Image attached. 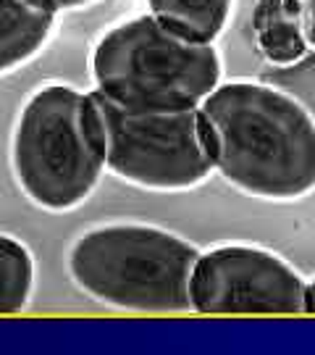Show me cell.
Returning <instances> with one entry per match:
<instances>
[{
  "label": "cell",
  "instance_id": "1",
  "mask_svg": "<svg viewBox=\"0 0 315 355\" xmlns=\"http://www.w3.org/2000/svg\"><path fill=\"white\" fill-rule=\"evenodd\" d=\"M215 177L244 198L300 203L315 195V114L260 79H224L200 105Z\"/></svg>",
  "mask_w": 315,
  "mask_h": 355
},
{
  "label": "cell",
  "instance_id": "2",
  "mask_svg": "<svg viewBox=\"0 0 315 355\" xmlns=\"http://www.w3.org/2000/svg\"><path fill=\"white\" fill-rule=\"evenodd\" d=\"M200 250L174 229L116 218L76 234L66 250V274L105 311L192 313V274Z\"/></svg>",
  "mask_w": 315,
  "mask_h": 355
},
{
  "label": "cell",
  "instance_id": "3",
  "mask_svg": "<svg viewBox=\"0 0 315 355\" xmlns=\"http://www.w3.org/2000/svg\"><path fill=\"white\" fill-rule=\"evenodd\" d=\"M8 166L19 192L45 214H74L92 200L108 166L89 89L63 79L39 82L13 116Z\"/></svg>",
  "mask_w": 315,
  "mask_h": 355
},
{
  "label": "cell",
  "instance_id": "4",
  "mask_svg": "<svg viewBox=\"0 0 315 355\" xmlns=\"http://www.w3.org/2000/svg\"><path fill=\"white\" fill-rule=\"evenodd\" d=\"M92 87L126 103L200 108L224 82L215 42L187 37L150 11L116 21L89 48Z\"/></svg>",
  "mask_w": 315,
  "mask_h": 355
},
{
  "label": "cell",
  "instance_id": "5",
  "mask_svg": "<svg viewBox=\"0 0 315 355\" xmlns=\"http://www.w3.org/2000/svg\"><path fill=\"white\" fill-rule=\"evenodd\" d=\"M108 174L158 195L200 190L215 177L200 108L142 105L89 89Z\"/></svg>",
  "mask_w": 315,
  "mask_h": 355
},
{
  "label": "cell",
  "instance_id": "6",
  "mask_svg": "<svg viewBox=\"0 0 315 355\" xmlns=\"http://www.w3.org/2000/svg\"><path fill=\"white\" fill-rule=\"evenodd\" d=\"M192 313L200 316H303L307 277L289 258L258 242L202 248L192 274Z\"/></svg>",
  "mask_w": 315,
  "mask_h": 355
},
{
  "label": "cell",
  "instance_id": "7",
  "mask_svg": "<svg viewBox=\"0 0 315 355\" xmlns=\"http://www.w3.org/2000/svg\"><path fill=\"white\" fill-rule=\"evenodd\" d=\"M58 19L39 0H0V79L35 64L48 51Z\"/></svg>",
  "mask_w": 315,
  "mask_h": 355
},
{
  "label": "cell",
  "instance_id": "8",
  "mask_svg": "<svg viewBox=\"0 0 315 355\" xmlns=\"http://www.w3.org/2000/svg\"><path fill=\"white\" fill-rule=\"evenodd\" d=\"M252 40L265 64L287 69L313 51L297 0H255Z\"/></svg>",
  "mask_w": 315,
  "mask_h": 355
},
{
  "label": "cell",
  "instance_id": "9",
  "mask_svg": "<svg viewBox=\"0 0 315 355\" xmlns=\"http://www.w3.org/2000/svg\"><path fill=\"white\" fill-rule=\"evenodd\" d=\"M163 24L202 42H218L228 29L237 0H145Z\"/></svg>",
  "mask_w": 315,
  "mask_h": 355
},
{
  "label": "cell",
  "instance_id": "10",
  "mask_svg": "<svg viewBox=\"0 0 315 355\" xmlns=\"http://www.w3.org/2000/svg\"><path fill=\"white\" fill-rule=\"evenodd\" d=\"M37 290V258L21 237L0 229V316L24 313Z\"/></svg>",
  "mask_w": 315,
  "mask_h": 355
},
{
  "label": "cell",
  "instance_id": "11",
  "mask_svg": "<svg viewBox=\"0 0 315 355\" xmlns=\"http://www.w3.org/2000/svg\"><path fill=\"white\" fill-rule=\"evenodd\" d=\"M42 6H48L51 11H55L58 16L63 13H79V11H89L95 6H100L102 0H39Z\"/></svg>",
  "mask_w": 315,
  "mask_h": 355
},
{
  "label": "cell",
  "instance_id": "12",
  "mask_svg": "<svg viewBox=\"0 0 315 355\" xmlns=\"http://www.w3.org/2000/svg\"><path fill=\"white\" fill-rule=\"evenodd\" d=\"M300 3V11H303V21H305V32H307V40L315 51V0H297Z\"/></svg>",
  "mask_w": 315,
  "mask_h": 355
},
{
  "label": "cell",
  "instance_id": "13",
  "mask_svg": "<svg viewBox=\"0 0 315 355\" xmlns=\"http://www.w3.org/2000/svg\"><path fill=\"white\" fill-rule=\"evenodd\" d=\"M307 316H315V277H307Z\"/></svg>",
  "mask_w": 315,
  "mask_h": 355
}]
</instances>
